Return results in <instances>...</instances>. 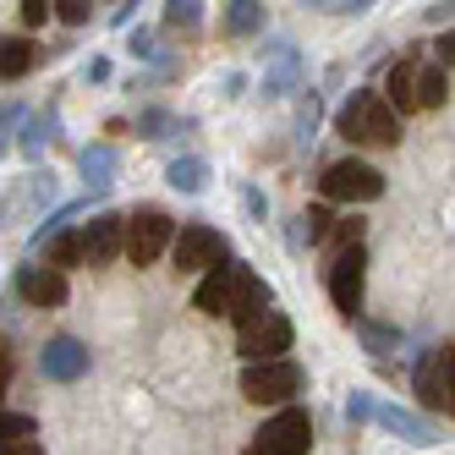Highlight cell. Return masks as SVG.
I'll return each instance as SVG.
<instances>
[{
    "mask_svg": "<svg viewBox=\"0 0 455 455\" xmlns=\"http://www.w3.org/2000/svg\"><path fill=\"white\" fill-rule=\"evenodd\" d=\"M264 307H275V291H269V280H258V275L247 269V275H242V291H236L231 318H236V323H247V318H258Z\"/></svg>",
    "mask_w": 455,
    "mask_h": 455,
    "instance_id": "21",
    "label": "cell"
},
{
    "mask_svg": "<svg viewBox=\"0 0 455 455\" xmlns=\"http://www.w3.org/2000/svg\"><path fill=\"white\" fill-rule=\"evenodd\" d=\"M39 373H44L50 384H77V379H88V346H83L77 335H55V340H44V351H39Z\"/></svg>",
    "mask_w": 455,
    "mask_h": 455,
    "instance_id": "12",
    "label": "cell"
},
{
    "mask_svg": "<svg viewBox=\"0 0 455 455\" xmlns=\"http://www.w3.org/2000/svg\"><path fill=\"white\" fill-rule=\"evenodd\" d=\"M17 12H22V22H28V28H44V17H55L50 0H17Z\"/></svg>",
    "mask_w": 455,
    "mask_h": 455,
    "instance_id": "34",
    "label": "cell"
},
{
    "mask_svg": "<svg viewBox=\"0 0 455 455\" xmlns=\"http://www.w3.org/2000/svg\"><path fill=\"white\" fill-rule=\"evenodd\" d=\"M220 28H225V39H252V34H264V0H231Z\"/></svg>",
    "mask_w": 455,
    "mask_h": 455,
    "instance_id": "20",
    "label": "cell"
},
{
    "mask_svg": "<svg viewBox=\"0 0 455 455\" xmlns=\"http://www.w3.org/2000/svg\"><path fill=\"white\" fill-rule=\"evenodd\" d=\"M363 231H368V220L346 214V220L330 225V236H323V242H335V252H346V247H363Z\"/></svg>",
    "mask_w": 455,
    "mask_h": 455,
    "instance_id": "29",
    "label": "cell"
},
{
    "mask_svg": "<svg viewBox=\"0 0 455 455\" xmlns=\"http://www.w3.org/2000/svg\"><path fill=\"white\" fill-rule=\"evenodd\" d=\"M83 77H88V83H110V77H116V67H110L105 55H93L88 67H83Z\"/></svg>",
    "mask_w": 455,
    "mask_h": 455,
    "instance_id": "40",
    "label": "cell"
},
{
    "mask_svg": "<svg viewBox=\"0 0 455 455\" xmlns=\"http://www.w3.org/2000/svg\"><path fill=\"white\" fill-rule=\"evenodd\" d=\"M34 252L44 258V264H55V269H83V247H77V231H55V236H44Z\"/></svg>",
    "mask_w": 455,
    "mask_h": 455,
    "instance_id": "23",
    "label": "cell"
},
{
    "mask_svg": "<svg viewBox=\"0 0 455 455\" xmlns=\"http://www.w3.org/2000/svg\"><path fill=\"white\" fill-rule=\"evenodd\" d=\"M242 275H247V264H214V269H204V280H198V291H192V307L198 313H209V318H231V307H236V291H242Z\"/></svg>",
    "mask_w": 455,
    "mask_h": 455,
    "instance_id": "10",
    "label": "cell"
},
{
    "mask_svg": "<svg viewBox=\"0 0 455 455\" xmlns=\"http://www.w3.org/2000/svg\"><path fill=\"white\" fill-rule=\"evenodd\" d=\"M181 126H187V121H176L171 110H159V105H148V110H143V116L132 121V132H138V138H148V143H159V138H171V132H181Z\"/></svg>",
    "mask_w": 455,
    "mask_h": 455,
    "instance_id": "25",
    "label": "cell"
},
{
    "mask_svg": "<svg viewBox=\"0 0 455 455\" xmlns=\"http://www.w3.org/2000/svg\"><path fill=\"white\" fill-rule=\"evenodd\" d=\"M132 55H138V60H159L165 50H159V39L148 34V28H138V34H132Z\"/></svg>",
    "mask_w": 455,
    "mask_h": 455,
    "instance_id": "38",
    "label": "cell"
},
{
    "mask_svg": "<svg viewBox=\"0 0 455 455\" xmlns=\"http://www.w3.org/2000/svg\"><path fill=\"white\" fill-rule=\"evenodd\" d=\"M384 105L395 110V116H411L417 110V67L411 60H389V72H384Z\"/></svg>",
    "mask_w": 455,
    "mask_h": 455,
    "instance_id": "18",
    "label": "cell"
},
{
    "mask_svg": "<svg viewBox=\"0 0 455 455\" xmlns=\"http://www.w3.org/2000/svg\"><path fill=\"white\" fill-rule=\"evenodd\" d=\"M318 121H323V105H318V93H302V100H297V143H302V148L318 138Z\"/></svg>",
    "mask_w": 455,
    "mask_h": 455,
    "instance_id": "28",
    "label": "cell"
},
{
    "mask_svg": "<svg viewBox=\"0 0 455 455\" xmlns=\"http://www.w3.org/2000/svg\"><path fill=\"white\" fill-rule=\"evenodd\" d=\"M302 6H330V0H302Z\"/></svg>",
    "mask_w": 455,
    "mask_h": 455,
    "instance_id": "45",
    "label": "cell"
},
{
    "mask_svg": "<svg viewBox=\"0 0 455 455\" xmlns=\"http://www.w3.org/2000/svg\"><path fill=\"white\" fill-rule=\"evenodd\" d=\"M22 198H28V209H44V204H55L60 198V181H55V171L44 165H34V176H28V192H22Z\"/></svg>",
    "mask_w": 455,
    "mask_h": 455,
    "instance_id": "27",
    "label": "cell"
},
{
    "mask_svg": "<svg viewBox=\"0 0 455 455\" xmlns=\"http://www.w3.org/2000/svg\"><path fill=\"white\" fill-rule=\"evenodd\" d=\"M165 181H171V192H181V198H198V192H209V159H198V154L171 159Z\"/></svg>",
    "mask_w": 455,
    "mask_h": 455,
    "instance_id": "19",
    "label": "cell"
},
{
    "mask_svg": "<svg viewBox=\"0 0 455 455\" xmlns=\"http://www.w3.org/2000/svg\"><path fill=\"white\" fill-rule=\"evenodd\" d=\"M77 171H83V187L88 192H110V181L121 171V154L110 143H88V148H77Z\"/></svg>",
    "mask_w": 455,
    "mask_h": 455,
    "instance_id": "17",
    "label": "cell"
},
{
    "mask_svg": "<svg viewBox=\"0 0 455 455\" xmlns=\"http://www.w3.org/2000/svg\"><path fill=\"white\" fill-rule=\"evenodd\" d=\"M411 395L422 411H444V351H422L411 363Z\"/></svg>",
    "mask_w": 455,
    "mask_h": 455,
    "instance_id": "15",
    "label": "cell"
},
{
    "mask_svg": "<svg viewBox=\"0 0 455 455\" xmlns=\"http://www.w3.org/2000/svg\"><path fill=\"white\" fill-rule=\"evenodd\" d=\"M12 126H22V105H17V100H6V105H0V138H6Z\"/></svg>",
    "mask_w": 455,
    "mask_h": 455,
    "instance_id": "41",
    "label": "cell"
},
{
    "mask_svg": "<svg viewBox=\"0 0 455 455\" xmlns=\"http://www.w3.org/2000/svg\"><path fill=\"white\" fill-rule=\"evenodd\" d=\"M242 209L264 225V214H269V198H264V187H242Z\"/></svg>",
    "mask_w": 455,
    "mask_h": 455,
    "instance_id": "35",
    "label": "cell"
},
{
    "mask_svg": "<svg viewBox=\"0 0 455 455\" xmlns=\"http://www.w3.org/2000/svg\"><path fill=\"white\" fill-rule=\"evenodd\" d=\"M450 100V83H444V67L434 60V67L417 72V110H439Z\"/></svg>",
    "mask_w": 455,
    "mask_h": 455,
    "instance_id": "24",
    "label": "cell"
},
{
    "mask_svg": "<svg viewBox=\"0 0 455 455\" xmlns=\"http://www.w3.org/2000/svg\"><path fill=\"white\" fill-rule=\"evenodd\" d=\"M444 417H455V346H444Z\"/></svg>",
    "mask_w": 455,
    "mask_h": 455,
    "instance_id": "36",
    "label": "cell"
},
{
    "mask_svg": "<svg viewBox=\"0 0 455 455\" xmlns=\"http://www.w3.org/2000/svg\"><path fill=\"white\" fill-rule=\"evenodd\" d=\"M204 0H165V28H198Z\"/></svg>",
    "mask_w": 455,
    "mask_h": 455,
    "instance_id": "30",
    "label": "cell"
},
{
    "mask_svg": "<svg viewBox=\"0 0 455 455\" xmlns=\"http://www.w3.org/2000/svg\"><path fill=\"white\" fill-rule=\"evenodd\" d=\"M225 258H231V242H225V231H214V225H204V220L181 225L176 242H171V264H176V275H204V269L225 264Z\"/></svg>",
    "mask_w": 455,
    "mask_h": 455,
    "instance_id": "5",
    "label": "cell"
},
{
    "mask_svg": "<svg viewBox=\"0 0 455 455\" xmlns=\"http://www.w3.org/2000/svg\"><path fill=\"white\" fill-rule=\"evenodd\" d=\"M242 88H247L242 72H225V100H242Z\"/></svg>",
    "mask_w": 455,
    "mask_h": 455,
    "instance_id": "44",
    "label": "cell"
},
{
    "mask_svg": "<svg viewBox=\"0 0 455 455\" xmlns=\"http://www.w3.org/2000/svg\"><path fill=\"white\" fill-rule=\"evenodd\" d=\"M12 373H17V351H12V340H0V401L12 389Z\"/></svg>",
    "mask_w": 455,
    "mask_h": 455,
    "instance_id": "37",
    "label": "cell"
},
{
    "mask_svg": "<svg viewBox=\"0 0 455 455\" xmlns=\"http://www.w3.org/2000/svg\"><path fill=\"white\" fill-rule=\"evenodd\" d=\"M363 291H368V252L346 247L330 264V302L340 318H363Z\"/></svg>",
    "mask_w": 455,
    "mask_h": 455,
    "instance_id": "8",
    "label": "cell"
},
{
    "mask_svg": "<svg viewBox=\"0 0 455 455\" xmlns=\"http://www.w3.org/2000/svg\"><path fill=\"white\" fill-rule=\"evenodd\" d=\"M34 60H39V50H34V39H17V34H0V77H28V72H34Z\"/></svg>",
    "mask_w": 455,
    "mask_h": 455,
    "instance_id": "22",
    "label": "cell"
},
{
    "mask_svg": "<svg viewBox=\"0 0 455 455\" xmlns=\"http://www.w3.org/2000/svg\"><path fill=\"white\" fill-rule=\"evenodd\" d=\"M302 363H291V356H264V363H247L242 368V395L258 401V406H280V401H297L302 395Z\"/></svg>",
    "mask_w": 455,
    "mask_h": 455,
    "instance_id": "3",
    "label": "cell"
},
{
    "mask_svg": "<svg viewBox=\"0 0 455 455\" xmlns=\"http://www.w3.org/2000/svg\"><path fill=\"white\" fill-rule=\"evenodd\" d=\"M434 60H439V67H450V60H455V28H444V34L434 39Z\"/></svg>",
    "mask_w": 455,
    "mask_h": 455,
    "instance_id": "39",
    "label": "cell"
},
{
    "mask_svg": "<svg viewBox=\"0 0 455 455\" xmlns=\"http://www.w3.org/2000/svg\"><path fill=\"white\" fill-rule=\"evenodd\" d=\"M50 6H55V17L67 22V28H83L93 17V0H50Z\"/></svg>",
    "mask_w": 455,
    "mask_h": 455,
    "instance_id": "33",
    "label": "cell"
},
{
    "mask_svg": "<svg viewBox=\"0 0 455 455\" xmlns=\"http://www.w3.org/2000/svg\"><path fill=\"white\" fill-rule=\"evenodd\" d=\"M368 6H373V0H330L323 12H340V17H363Z\"/></svg>",
    "mask_w": 455,
    "mask_h": 455,
    "instance_id": "42",
    "label": "cell"
},
{
    "mask_svg": "<svg viewBox=\"0 0 455 455\" xmlns=\"http://www.w3.org/2000/svg\"><path fill=\"white\" fill-rule=\"evenodd\" d=\"M0 455H44L39 439H12V444H0Z\"/></svg>",
    "mask_w": 455,
    "mask_h": 455,
    "instance_id": "43",
    "label": "cell"
},
{
    "mask_svg": "<svg viewBox=\"0 0 455 455\" xmlns=\"http://www.w3.org/2000/svg\"><path fill=\"white\" fill-rule=\"evenodd\" d=\"M291 340H297V330H291V318L280 307H264L258 318L236 323V351L247 356V363H264V356H285Z\"/></svg>",
    "mask_w": 455,
    "mask_h": 455,
    "instance_id": "7",
    "label": "cell"
},
{
    "mask_svg": "<svg viewBox=\"0 0 455 455\" xmlns=\"http://www.w3.org/2000/svg\"><path fill=\"white\" fill-rule=\"evenodd\" d=\"M307 450H313V417L302 406H285L252 434V444L242 455H307Z\"/></svg>",
    "mask_w": 455,
    "mask_h": 455,
    "instance_id": "6",
    "label": "cell"
},
{
    "mask_svg": "<svg viewBox=\"0 0 455 455\" xmlns=\"http://www.w3.org/2000/svg\"><path fill=\"white\" fill-rule=\"evenodd\" d=\"M39 434V422L28 417V411H0V444H12V439H34Z\"/></svg>",
    "mask_w": 455,
    "mask_h": 455,
    "instance_id": "31",
    "label": "cell"
},
{
    "mask_svg": "<svg viewBox=\"0 0 455 455\" xmlns=\"http://www.w3.org/2000/svg\"><path fill=\"white\" fill-rule=\"evenodd\" d=\"M17 297L28 307H67L72 297V285H67V269H55V264H22L17 269Z\"/></svg>",
    "mask_w": 455,
    "mask_h": 455,
    "instance_id": "11",
    "label": "cell"
},
{
    "mask_svg": "<svg viewBox=\"0 0 455 455\" xmlns=\"http://www.w3.org/2000/svg\"><path fill=\"white\" fill-rule=\"evenodd\" d=\"M264 55L275 60V67L264 72V93H269V100H285V93L302 83V55H297V44H291V39H269Z\"/></svg>",
    "mask_w": 455,
    "mask_h": 455,
    "instance_id": "14",
    "label": "cell"
},
{
    "mask_svg": "<svg viewBox=\"0 0 455 455\" xmlns=\"http://www.w3.org/2000/svg\"><path fill=\"white\" fill-rule=\"evenodd\" d=\"M373 395H368V389H351V395H346V428H368V422H373Z\"/></svg>",
    "mask_w": 455,
    "mask_h": 455,
    "instance_id": "32",
    "label": "cell"
},
{
    "mask_svg": "<svg viewBox=\"0 0 455 455\" xmlns=\"http://www.w3.org/2000/svg\"><path fill=\"white\" fill-rule=\"evenodd\" d=\"M318 192L330 204H373V198H384V176L368 159H335V165L318 171Z\"/></svg>",
    "mask_w": 455,
    "mask_h": 455,
    "instance_id": "4",
    "label": "cell"
},
{
    "mask_svg": "<svg viewBox=\"0 0 455 455\" xmlns=\"http://www.w3.org/2000/svg\"><path fill=\"white\" fill-rule=\"evenodd\" d=\"M0 154H6V138H0Z\"/></svg>",
    "mask_w": 455,
    "mask_h": 455,
    "instance_id": "46",
    "label": "cell"
},
{
    "mask_svg": "<svg viewBox=\"0 0 455 455\" xmlns=\"http://www.w3.org/2000/svg\"><path fill=\"white\" fill-rule=\"evenodd\" d=\"M0 225H6V220H0Z\"/></svg>",
    "mask_w": 455,
    "mask_h": 455,
    "instance_id": "47",
    "label": "cell"
},
{
    "mask_svg": "<svg viewBox=\"0 0 455 455\" xmlns=\"http://www.w3.org/2000/svg\"><path fill=\"white\" fill-rule=\"evenodd\" d=\"M121 236H126V214L100 209L88 225H77V247H83V269H105L121 258Z\"/></svg>",
    "mask_w": 455,
    "mask_h": 455,
    "instance_id": "9",
    "label": "cell"
},
{
    "mask_svg": "<svg viewBox=\"0 0 455 455\" xmlns=\"http://www.w3.org/2000/svg\"><path fill=\"white\" fill-rule=\"evenodd\" d=\"M373 422H379L384 434H395V439L417 444V450H428V444H439V422H428V417H417V411H406V406H395V401H379V406H373Z\"/></svg>",
    "mask_w": 455,
    "mask_h": 455,
    "instance_id": "13",
    "label": "cell"
},
{
    "mask_svg": "<svg viewBox=\"0 0 455 455\" xmlns=\"http://www.w3.org/2000/svg\"><path fill=\"white\" fill-rule=\"evenodd\" d=\"M356 335H363V351H373V356H384V351L401 346V330H395V323H363V318H356Z\"/></svg>",
    "mask_w": 455,
    "mask_h": 455,
    "instance_id": "26",
    "label": "cell"
},
{
    "mask_svg": "<svg viewBox=\"0 0 455 455\" xmlns=\"http://www.w3.org/2000/svg\"><path fill=\"white\" fill-rule=\"evenodd\" d=\"M50 143H60V110H55V105H44L39 116H22V138H17V148H22L28 165H39Z\"/></svg>",
    "mask_w": 455,
    "mask_h": 455,
    "instance_id": "16",
    "label": "cell"
},
{
    "mask_svg": "<svg viewBox=\"0 0 455 455\" xmlns=\"http://www.w3.org/2000/svg\"><path fill=\"white\" fill-rule=\"evenodd\" d=\"M176 242V220L165 209H132L126 214V236H121V258H132V269H148L171 252Z\"/></svg>",
    "mask_w": 455,
    "mask_h": 455,
    "instance_id": "2",
    "label": "cell"
},
{
    "mask_svg": "<svg viewBox=\"0 0 455 455\" xmlns=\"http://www.w3.org/2000/svg\"><path fill=\"white\" fill-rule=\"evenodd\" d=\"M335 132L346 143H368V148H395L401 143V116L384 105L379 88H351V100L335 116Z\"/></svg>",
    "mask_w": 455,
    "mask_h": 455,
    "instance_id": "1",
    "label": "cell"
}]
</instances>
